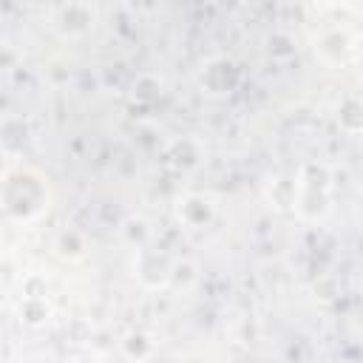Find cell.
Here are the masks:
<instances>
[{"label": "cell", "mask_w": 363, "mask_h": 363, "mask_svg": "<svg viewBox=\"0 0 363 363\" xmlns=\"http://www.w3.org/2000/svg\"><path fill=\"white\" fill-rule=\"evenodd\" d=\"M0 199L14 218H34L48 207V184L37 170L17 167L0 182Z\"/></svg>", "instance_id": "6da1fadb"}, {"label": "cell", "mask_w": 363, "mask_h": 363, "mask_svg": "<svg viewBox=\"0 0 363 363\" xmlns=\"http://www.w3.org/2000/svg\"><path fill=\"white\" fill-rule=\"evenodd\" d=\"M9 170H11V167H9V153L0 147V182L9 176Z\"/></svg>", "instance_id": "7a4b0ae2"}]
</instances>
